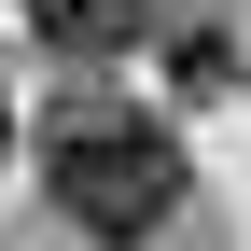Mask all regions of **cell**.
I'll list each match as a JSON object with an SVG mask.
<instances>
[{
    "label": "cell",
    "instance_id": "3",
    "mask_svg": "<svg viewBox=\"0 0 251 251\" xmlns=\"http://www.w3.org/2000/svg\"><path fill=\"white\" fill-rule=\"evenodd\" d=\"M168 84L181 98H237V42L224 28H168Z\"/></svg>",
    "mask_w": 251,
    "mask_h": 251
},
{
    "label": "cell",
    "instance_id": "2",
    "mask_svg": "<svg viewBox=\"0 0 251 251\" xmlns=\"http://www.w3.org/2000/svg\"><path fill=\"white\" fill-rule=\"evenodd\" d=\"M28 28H42L56 56H126L168 28V0H28Z\"/></svg>",
    "mask_w": 251,
    "mask_h": 251
},
{
    "label": "cell",
    "instance_id": "1",
    "mask_svg": "<svg viewBox=\"0 0 251 251\" xmlns=\"http://www.w3.org/2000/svg\"><path fill=\"white\" fill-rule=\"evenodd\" d=\"M42 196L70 209V237H98V251L168 237V209H181L168 112H140V98H56L42 112Z\"/></svg>",
    "mask_w": 251,
    "mask_h": 251
},
{
    "label": "cell",
    "instance_id": "4",
    "mask_svg": "<svg viewBox=\"0 0 251 251\" xmlns=\"http://www.w3.org/2000/svg\"><path fill=\"white\" fill-rule=\"evenodd\" d=\"M0 140H14V112H0Z\"/></svg>",
    "mask_w": 251,
    "mask_h": 251
}]
</instances>
